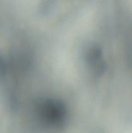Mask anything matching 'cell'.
Returning a JSON list of instances; mask_svg holds the SVG:
<instances>
[{"mask_svg":"<svg viewBox=\"0 0 132 133\" xmlns=\"http://www.w3.org/2000/svg\"><path fill=\"white\" fill-rule=\"evenodd\" d=\"M40 119L47 125L58 126L64 122L66 117V108L60 101L54 99H46L38 107Z\"/></svg>","mask_w":132,"mask_h":133,"instance_id":"cell-1","label":"cell"},{"mask_svg":"<svg viewBox=\"0 0 132 133\" xmlns=\"http://www.w3.org/2000/svg\"><path fill=\"white\" fill-rule=\"evenodd\" d=\"M102 52L98 47L93 46L86 53V60L93 74L100 75L106 70V63L103 59Z\"/></svg>","mask_w":132,"mask_h":133,"instance_id":"cell-2","label":"cell"}]
</instances>
